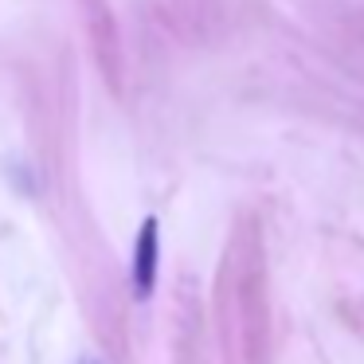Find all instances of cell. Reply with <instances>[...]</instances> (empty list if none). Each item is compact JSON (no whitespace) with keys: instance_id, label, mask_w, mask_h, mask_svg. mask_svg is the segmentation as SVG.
I'll use <instances>...</instances> for the list:
<instances>
[{"instance_id":"obj_1","label":"cell","mask_w":364,"mask_h":364,"mask_svg":"<svg viewBox=\"0 0 364 364\" xmlns=\"http://www.w3.org/2000/svg\"><path fill=\"white\" fill-rule=\"evenodd\" d=\"M231 301H235V325H239V345H243V360L247 364H262L267 360V321H270V306H267V267H262V243L243 231V239L235 243L231 255Z\"/></svg>"},{"instance_id":"obj_2","label":"cell","mask_w":364,"mask_h":364,"mask_svg":"<svg viewBox=\"0 0 364 364\" xmlns=\"http://www.w3.org/2000/svg\"><path fill=\"white\" fill-rule=\"evenodd\" d=\"M157 255H161V223L153 215L141 220L134 243V294L137 298H149L153 286H157Z\"/></svg>"}]
</instances>
